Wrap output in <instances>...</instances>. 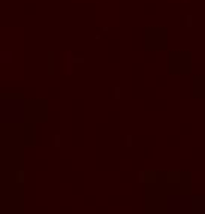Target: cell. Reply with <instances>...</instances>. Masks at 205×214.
<instances>
[{
	"label": "cell",
	"mask_w": 205,
	"mask_h": 214,
	"mask_svg": "<svg viewBox=\"0 0 205 214\" xmlns=\"http://www.w3.org/2000/svg\"><path fill=\"white\" fill-rule=\"evenodd\" d=\"M17 174H18V181L23 183V181H24V172H23V171H18Z\"/></svg>",
	"instance_id": "6da1fadb"
}]
</instances>
